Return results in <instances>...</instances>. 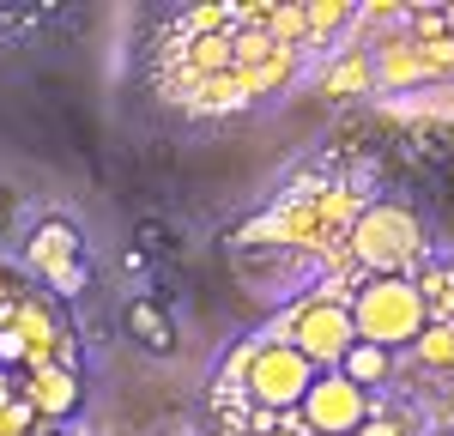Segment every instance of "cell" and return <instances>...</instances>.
Masks as SVG:
<instances>
[{"label":"cell","mask_w":454,"mask_h":436,"mask_svg":"<svg viewBox=\"0 0 454 436\" xmlns=\"http://www.w3.org/2000/svg\"><path fill=\"white\" fill-rule=\"evenodd\" d=\"M315 43L309 6H182L152 19L145 79L176 109L231 115L285 91Z\"/></svg>","instance_id":"1"},{"label":"cell","mask_w":454,"mask_h":436,"mask_svg":"<svg viewBox=\"0 0 454 436\" xmlns=\"http://www.w3.org/2000/svg\"><path fill=\"white\" fill-rule=\"evenodd\" d=\"M273 339H285V346L303 363H315V370H340L346 352L357 346V327H351V309L340 297L309 291V297H297L279 322H273Z\"/></svg>","instance_id":"4"},{"label":"cell","mask_w":454,"mask_h":436,"mask_svg":"<svg viewBox=\"0 0 454 436\" xmlns=\"http://www.w3.org/2000/svg\"><path fill=\"white\" fill-rule=\"evenodd\" d=\"M128 327H134V333H140L145 346H152V352H170L176 339H170V322H164V315H158V309H152V303H134V309H128Z\"/></svg>","instance_id":"8"},{"label":"cell","mask_w":454,"mask_h":436,"mask_svg":"<svg viewBox=\"0 0 454 436\" xmlns=\"http://www.w3.org/2000/svg\"><path fill=\"white\" fill-rule=\"evenodd\" d=\"M412 363L424 370H454V322H430L412 346Z\"/></svg>","instance_id":"7"},{"label":"cell","mask_w":454,"mask_h":436,"mask_svg":"<svg viewBox=\"0 0 454 436\" xmlns=\"http://www.w3.org/2000/svg\"><path fill=\"white\" fill-rule=\"evenodd\" d=\"M31 261L43 267V279H49V297H55V291H61V297H73V291L85 285L73 224H43V230H36V243H31Z\"/></svg>","instance_id":"6"},{"label":"cell","mask_w":454,"mask_h":436,"mask_svg":"<svg viewBox=\"0 0 454 436\" xmlns=\"http://www.w3.org/2000/svg\"><path fill=\"white\" fill-rule=\"evenodd\" d=\"M357 436H419V424H412L406 412H394V406H382V400H376V412L357 424Z\"/></svg>","instance_id":"9"},{"label":"cell","mask_w":454,"mask_h":436,"mask_svg":"<svg viewBox=\"0 0 454 436\" xmlns=\"http://www.w3.org/2000/svg\"><path fill=\"white\" fill-rule=\"evenodd\" d=\"M351 309V327H357V339L364 346H382V352H412L419 346V333L436 315H430V303H424V291L412 279H364V285H351L340 297Z\"/></svg>","instance_id":"3"},{"label":"cell","mask_w":454,"mask_h":436,"mask_svg":"<svg viewBox=\"0 0 454 436\" xmlns=\"http://www.w3.org/2000/svg\"><path fill=\"white\" fill-rule=\"evenodd\" d=\"M376 400L382 394L351 388L340 370H321V376L309 382V394H303V406H297V418H303L309 436H357V424L376 412Z\"/></svg>","instance_id":"5"},{"label":"cell","mask_w":454,"mask_h":436,"mask_svg":"<svg viewBox=\"0 0 454 436\" xmlns=\"http://www.w3.org/2000/svg\"><path fill=\"white\" fill-rule=\"evenodd\" d=\"M424 436H454V412L442 418V424H436V431H424Z\"/></svg>","instance_id":"10"},{"label":"cell","mask_w":454,"mask_h":436,"mask_svg":"<svg viewBox=\"0 0 454 436\" xmlns=\"http://www.w3.org/2000/svg\"><path fill=\"white\" fill-rule=\"evenodd\" d=\"M79 406V346L61 297L0 267V436H49Z\"/></svg>","instance_id":"2"},{"label":"cell","mask_w":454,"mask_h":436,"mask_svg":"<svg viewBox=\"0 0 454 436\" xmlns=\"http://www.w3.org/2000/svg\"><path fill=\"white\" fill-rule=\"evenodd\" d=\"M49 436H61V431H49Z\"/></svg>","instance_id":"11"}]
</instances>
